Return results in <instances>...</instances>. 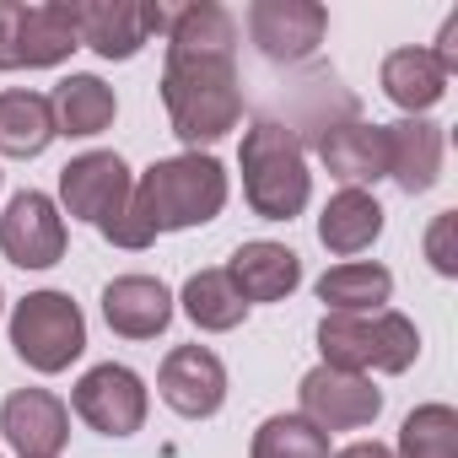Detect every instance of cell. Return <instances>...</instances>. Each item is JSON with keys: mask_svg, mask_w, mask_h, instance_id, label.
Segmentation results:
<instances>
[{"mask_svg": "<svg viewBox=\"0 0 458 458\" xmlns=\"http://www.w3.org/2000/svg\"><path fill=\"white\" fill-rule=\"evenodd\" d=\"M76 22L81 49L103 60H135L151 33H167V6L162 0H65Z\"/></svg>", "mask_w": 458, "mask_h": 458, "instance_id": "7", "label": "cell"}, {"mask_svg": "<svg viewBox=\"0 0 458 458\" xmlns=\"http://www.w3.org/2000/svg\"><path fill=\"white\" fill-rule=\"evenodd\" d=\"M12 351L33 372H65L87 351V318L65 292H33L12 308Z\"/></svg>", "mask_w": 458, "mask_h": 458, "instance_id": "5", "label": "cell"}, {"mask_svg": "<svg viewBox=\"0 0 458 458\" xmlns=\"http://www.w3.org/2000/svg\"><path fill=\"white\" fill-rule=\"evenodd\" d=\"M226 194V167L216 157H199V151H183V157H167V162H151L135 189H130V205L103 221L98 233L114 243V249H151L162 233H183V226H205L221 216Z\"/></svg>", "mask_w": 458, "mask_h": 458, "instance_id": "1", "label": "cell"}, {"mask_svg": "<svg viewBox=\"0 0 458 458\" xmlns=\"http://www.w3.org/2000/svg\"><path fill=\"white\" fill-rule=\"evenodd\" d=\"M249 458H329V431H318L302 415H270L254 431Z\"/></svg>", "mask_w": 458, "mask_h": 458, "instance_id": "26", "label": "cell"}, {"mask_svg": "<svg viewBox=\"0 0 458 458\" xmlns=\"http://www.w3.org/2000/svg\"><path fill=\"white\" fill-rule=\"evenodd\" d=\"M388 297H394V276L367 259H351L318 276V302L329 313H383Z\"/></svg>", "mask_w": 458, "mask_h": 458, "instance_id": "23", "label": "cell"}, {"mask_svg": "<svg viewBox=\"0 0 458 458\" xmlns=\"http://www.w3.org/2000/svg\"><path fill=\"white\" fill-rule=\"evenodd\" d=\"M377 233H383V205L367 194V189H340V194H329V205H324V216H318V243L329 249V254H361V249H372L377 243Z\"/></svg>", "mask_w": 458, "mask_h": 458, "instance_id": "19", "label": "cell"}, {"mask_svg": "<svg viewBox=\"0 0 458 458\" xmlns=\"http://www.w3.org/2000/svg\"><path fill=\"white\" fill-rule=\"evenodd\" d=\"M157 394L173 415L205 420L226 404V367L210 345H173L157 372Z\"/></svg>", "mask_w": 458, "mask_h": 458, "instance_id": "13", "label": "cell"}, {"mask_svg": "<svg viewBox=\"0 0 458 458\" xmlns=\"http://www.w3.org/2000/svg\"><path fill=\"white\" fill-rule=\"evenodd\" d=\"M0 302H6V297H0Z\"/></svg>", "mask_w": 458, "mask_h": 458, "instance_id": "30", "label": "cell"}, {"mask_svg": "<svg viewBox=\"0 0 458 458\" xmlns=\"http://www.w3.org/2000/svg\"><path fill=\"white\" fill-rule=\"evenodd\" d=\"M162 103L173 119V135L183 146H216L243 124V87H238V55H183L167 49L162 65Z\"/></svg>", "mask_w": 458, "mask_h": 458, "instance_id": "2", "label": "cell"}, {"mask_svg": "<svg viewBox=\"0 0 458 458\" xmlns=\"http://www.w3.org/2000/svg\"><path fill=\"white\" fill-rule=\"evenodd\" d=\"M383 92L404 108V119H420L447 98V71L431 60V49H394L383 60Z\"/></svg>", "mask_w": 458, "mask_h": 458, "instance_id": "20", "label": "cell"}, {"mask_svg": "<svg viewBox=\"0 0 458 458\" xmlns=\"http://www.w3.org/2000/svg\"><path fill=\"white\" fill-rule=\"evenodd\" d=\"M324 33H329V12L318 0H254L249 6V38L276 65L308 60L324 44Z\"/></svg>", "mask_w": 458, "mask_h": 458, "instance_id": "12", "label": "cell"}, {"mask_svg": "<svg viewBox=\"0 0 458 458\" xmlns=\"http://www.w3.org/2000/svg\"><path fill=\"white\" fill-rule=\"evenodd\" d=\"M318 351L324 367L340 372H410L420 356V335L404 313H324L318 324Z\"/></svg>", "mask_w": 458, "mask_h": 458, "instance_id": "4", "label": "cell"}, {"mask_svg": "<svg viewBox=\"0 0 458 458\" xmlns=\"http://www.w3.org/2000/svg\"><path fill=\"white\" fill-rule=\"evenodd\" d=\"M71 404H76V415H81L92 431H103V437H135V431L146 426L151 394H146L140 372H130V367H119V361H103V367L81 372Z\"/></svg>", "mask_w": 458, "mask_h": 458, "instance_id": "8", "label": "cell"}, {"mask_svg": "<svg viewBox=\"0 0 458 458\" xmlns=\"http://www.w3.org/2000/svg\"><path fill=\"white\" fill-rule=\"evenodd\" d=\"M49 108H55V130H60V135L87 140V135H103V130L114 124L119 98H114V87H108L103 76H65V81L49 92Z\"/></svg>", "mask_w": 458, "mask_h": 458, "instance_id": "21", "label": "cell"}, {"mask_svg": "<svg viewBox=\"0 0 458 458\" xmlns=\"http://www.w3.org/2000/svg\"><path fill=\"white\" fill-rule=\"evenodd\" d=\"M297 399H302L297 415L313 420L318 431H356V426H372L383 410V388H372V377L340 372V367H313L297 383Z\"/></svg>", "mask_w": 458, "mask_h": 458, "instance_id": "9", "label": "cell"}, {"mask_svg": "<svg viewBox=\"0 0 458 458\" xmlns=\"http://www.w3.org/2000/svg\"><path fill=\"white\" fill-rule=\"evenodd\" d=\"M238 167H243V199L259 221H292V216L308 210L313 173H308V151H302L297 130H286L276 119H259L243 135Z\"/></svg>", "mask_w": 458, "mask_h": 458, "instance_id": "3", "label": "cell"}, {"mask_svg": "<svg viewBox=\"0 0 458 458\" xmlns=\"http://www.w3.org/2000/svg\"><path fill=\"white\" fill-rule=\"evenodd\" d=\"M226 276H233V286H238L243 302H286L302 286V259L286 243H265L259 238V243H243L233 254Z\"/></svg>", "mask_w": 458, "mask_h": 458, "instance_id": "17", "label": "cell"}, {"mask_svg": "<svg viewBox=\"0 0 458 458\" xmlns=\"http://www.w3.org/2000/svg\"><path fill=\"white\" fill-rule=\"evenodd\" d=\"M103 318L124 340H157L173 324V292L151 276H119L103 286Z\"/></svg>", "mask_w": 458, "mask_h": 458, "instance_id": "16", "label": "cell"}, {"mask_svg": "<svg viewBox=\"0 0 458 458\" xmlns=\"http://www.w3.org/2000/svg\"><path fill=\"white\" fill-rule=\"evenodd\" d=\"M383 146H388V178L404 194H426L442 178V130L431 119L383 124Z\"/></svg>", "mask_w": 458, "mask_h": 458, "instance_id": "18", "label": "cell"}, {"mask_svg": "<svg viewBox=\"0 0 458 458\" xmlns=\"http://www.w3.org/2000/svg\"><path fill=\"white\" fill-rule=\"evenodd\" d=\"M431 60H437V65H442L447 76L458 71V17H447V22H442V38H437V49H431Z\"/></svg>", "mask_w": 458, "mask_h": 458, "instance_id": "28", "label": "cell"}, {"mask_svg": "<svg viewBox=\"0 0 458 458\" xmlns=\"http://www.w3.org/2000/svg\"><path fill=\"white\" fill-rule=\"evenodd\" d=\"M318 162H324V167H329L345 189H361V183L388 178L383 124H361V119L324 124V130H318Z\"/></svg>", "mask_w": 458, "mask_h": 458, "instance_id": "15", "label": "cell"}, {"mask_svg": "<svg viewBox=\"0 0 458 458\" xmlns=\"http://www.w3.org/2000/svg\"><path fill=\"white\" fill-rule=\"evenodd\" d=\"M335 458H394V447H383V442H351V447H340Z\"/></svg>", "mask_w": 458, "mask_h": 458, "instance_id": "29", "label": "cell"}, {"mask_svg": "<svg viewBox=\"0 0 458 458\" xmlns=\"http://www.w3.org/2000/svg\"><path fill=\"white\" fill-rule=\"evenodd\" d=\"M81 49L65 0H0V71H49Z\"/></svg>", "mask_w": 458, "mask_h": 458, "instance_id": "6", "label": "cell"}, {"mask_svg": "<svg viewBox=\"0 0 458 458\" xmlns=\"http://www.w3.org/2000/svg\"><path fill=\"white\" fill-rule=\"evenodd\" d=\"M0 431L22 458H60L71 442V410L49 388H17L0 404Z\"/></svg>", "mask_w": 458, "mask_h": 458, "instance_id": "14", "label": "cell"}, {"mask_svg": "<svg viewBox=\"0 0 458 458\" xmlns=\"http://www.w3.org/2000/svg\"><path fill=\"white\" fill-rule=\"evenodd\" d=\"M55 108L44 92H28V87H12L0 92V157H44L49 140H55Z\"/></svg>", "mask_w": 458, "mask_h": 458, "instance_id": "22", "label": "cell"}, {"mask_svg": "<svg viewBox=\"0 0 458 458\" xmlns=\"http://www.w3.org/2000/svg\"><path fill=\"white\" fill-rule=\"evenodd\" d=\"M0 254L17 270H49L65 259V216L49 194L22 189L0 216Z\"/></svg>", "mask_w": 458, "mask_h": 458, "instance_id": "10", "label": "cell"}, {"mask_svg": "<svg viewBox=\"0 0 458 458\" xmlns=\"http://www.w3.org/2000/svg\"><path fill=\"white\" fill-rule=\"evenodd\" d=\"M130 189H135V178H130L119 151H87V157L60 167V205H65V216L92 221V226L114 221L130 205Z\"/></svg>", "mask_w": 458, "mask_h": 458, "instance_id": "11", "label": "cell"}, {"mask_svg": "<svg viewBox=\"0 0 458 458\" xmlns=\"http://www.w3.org/2000/svg\"><path fill=\"white\" fill-rule=\"evenodd\" d=\"M453 233H458V210H442L431 221V233H426V259L437 276H458V254H453Z\"/></svg>", "mask_w": 458, "mask_h": 458, "instance_id": "27", "label": "cell"}, {"mask_svg": "<svg viewBox=\"0 0 458 458\" xmlns=\"http://www.w3.org/2000/svg\"><path fill=\"white\" fill-rule=\"evenodd\" d=\"M394 458H458V410L453 404H420L399 426Z\"/></svg>", "mask_w": 458, "mask_h": 458, "instance_id": "25", "label": "cell"}, {"mask_svg": "<svg viewBox=\"0 0 458 458\" xmlns=\"http://www.w3.org/2000/svg\"><path fill=\"white\" fill-rule=\"evenodd\" d=\"M178 302H183L189 324L205 329V335H226V329H238L249 318V302L238 297V286H233V276H226V270H194L183 281V297Z\"/></svg>", "mask_w": 458, "mask_h": 458, "instance_id": "24", "label": "cell"}]
</instances>
